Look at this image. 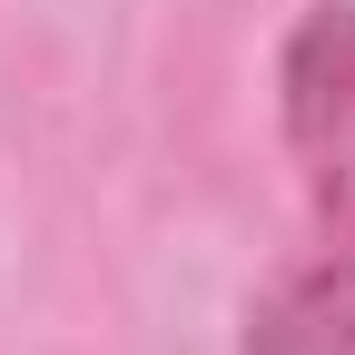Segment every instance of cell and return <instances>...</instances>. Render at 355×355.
Here are the masks:
<instances>
[{"label": "cell", "instance_id": "obj_1", "mask_svg": "<svg viewBox=\"0 0 355 355\" xmlns=\"http://www.w3.org/2000/svg\"><path fill=\"white\" fill-rule=\"evenodd\" d=\"M277 139L306 237L247 306V355H355V0H306L277 40Z\"/></svg>", "mask_w": 355, "mask_h": 355}]
</instances>
